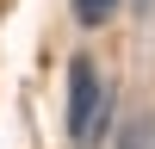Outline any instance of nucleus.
<instances>
[{"label": "nucleus", "instance_id": "nucleus-1", "mask_svg": "<svg viewBox=\"0 0 155 149\" xmlns=\"http://www.w3.org/2000/svg\"><path fill=\"white\" fill-rule=\"evenodd\" d=\"M106 74H99L93 56H74L68 62V137L74 149H93V137L106 131Z\"/></svg>", "mask_w": 155, "mask_h": 149}, {"label": "nucleus", "instance_id": "nucleus-2", "mask_svg": "<svg viewBox=\"0 0 155 149\" xmlns=\"http://www.w3.org/2000/svg\"><path fill=\"white\" fill-rule=\"evenodd\" d=\"M118 149H155V124H149V112L124 118V131H118Z\"/></svg>", "mask_w": 155, "mask_h": 149}, {"label": "nucleus", "instance_id": "nucleus-3", "mask_svg": "<svg viewBox=\"0 0 155 149\" xmlns=\"http://www.w3.org/2000/svg\"><path fill=\"white\" fill-rule=\"evenodd\" d=\"M112 12H118V0H74V19L81 25H106Z\"/></svg>", "mask_w": 155, "mask_h": 149}]
</instances>
